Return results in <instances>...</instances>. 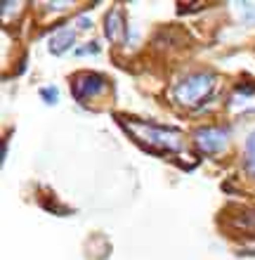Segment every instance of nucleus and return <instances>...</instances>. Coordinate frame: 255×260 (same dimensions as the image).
<instances>
[{
    "label": "nucleus",
    "mask_w": 255,
    "mask_h": 260,
    "mask_svg": "<svg viewBox=\"0 0 255 260\" xmlns=\"http://www.w3.org/2000/svg\"><path fill=\"white\" fill-rule=\"evenodd\" d=\"M213 88V76L210 74H196V76H189L185 83H179L175 95H177L179 102L185 104H194L199 97H203L208 90Z\"/></svg>",
    "instance_id": "f257e3e1"
},
{
    "label": "nucleus",
    "mask_w": 255,
    "mask_h": 260,
    "mask_svg": "<svg viewBox=\"0 0 255 260\" xmlns=\"http://www.w3.org/2000/svg\"><path fill=\"white\" fill-rule=\"evenodd\" d=\"M104 88H106V81L97 74H81L76 81H74V90H76L78 100H88L90 95H97V92H102Z\"/></svg>",
    "instance_id": "f03ea898"
},
{
    "label": "nucleus",
    "mask_w": 255,
    "mask_h": 260,
    "mask_svg": "<svg viewBox=\"0 0 255 260\" xmlns=\"http://www.w3.org/2000/svg\"><path fill=\"white\" fill-rule=\"evenodd\" d=\"M225 137H227L225 130L206 128V130H199V133H196V144H199L206 154H215V151H220L222 147H225V142H227Z\"/></svg>",
    "instance_id": "7ed1b4c3"
},
{
    "label": "nucleus",
    "mask_w": 255,
    "mask_h": 260,
    "mask_svg": "<svg viewBox=\"0 0 255 260\" xmlns=\"http://www.w3.org/2000/svg\"><path fill=\"white\" fill-rule=\"evenodd\" d=\"M74 38H76V36H74V31H62L57 38H52V41H50V50H52V52H57V55H62L64 50H69V45L74 43Z\"/></svg>",
    "instance_id": "20e7f679"
},
{
    "label": "nucleus",
    "mask_w": 255,
    "mask_h": 260,
    "mask_svg": "<svg viewBox=\"0 0 255 260\" xmlns=\"http://www.w3.org/2000/svg\"><path fill=\"white\" fill-rule=\"evenodd\" d=\"M118 19H121V12L109 14V19H106V24H109V26H106V34H109V38H114V41L121 38V31H123V24Z\"/></svg>",
    "instance_id": "39448f33"
},
{
    "label": "nucleus",
    "mask_w": 255,
    "mask_h": 260,
    "mask_svg": "<svg viewBox=\"0 0 255 260\" xmlns=\"http://www.w3.org/2000/svg\"><path fill=\"white\" fill-rule=\"evenodd\" d=\"M246 166H248V171L255 175V133L248 137V142H246Z\"/></svg>",
    "instance_id": "423d86ee"
},
{
    "label": "nucleus",
    "mask_w": 255,
    "mask_h": 260,
    "mask_svg": "<svg viewBox=\"0 0 255 260\" xmlns=\"http://www.w3.org/2000/svg\"><path fill=\"white\" fill-rule=\"evenodd\" d=\"M41 95H43V100H48V104H55L57 102V88H45V90H41Z\"/></svg>",
    "instance_id": "0eeeda50"
}]
</instances>
